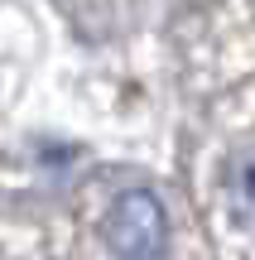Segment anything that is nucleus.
Here are the masks:
<instances>
[{
	"label": "nucleus",
	"instance_id": "nucleus-2",
	"mask_svg": "<svg viewBox=\"0 0 255 260\" xmlns=\"http://www.w3.org/2000/svg\"><path fill=\"white\" fill-rule=\"evenodd\" d=\"M227 198H231V217L255 226V149L227 164Z\"/></svg>",
	"mask_w": 255,
	"mask_h": 260
},
{
	"label": "nucleus",
	"instance_id": "nucleus-1",
	"mask_svg": "<svg viewBox=\"0 0 255 260\" xmlns=\"http://www.w3.org/2000/svg\"><path fill=\"white\" fill-rule=\"evenodd\" d=\"M106 246H111L116 260H159L164 246H169V217H164V203L144 188L135 193H121L106 212L101 226Z\"/></svg>",
	"mask_w": 255,
	"mask_h": 260
}]
</instances>
